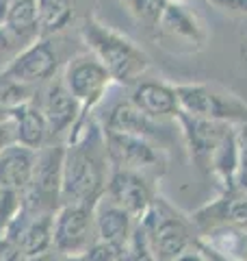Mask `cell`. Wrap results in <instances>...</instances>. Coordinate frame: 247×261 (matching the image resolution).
<instances>
[{"label":"cell","instance_id":"obj_23","mask_svg":"<svg viewBox=\"0 0 247 261\" xmlns=\"http://www.w3.org/2000/svg\"><path fill=\"white\" fill-rule=\"evenodd\" d=\"M22 209H24V194L0 185V233L7 231V226L22 214Z\"/></svg>","mask_w":247,"mask_h":261},{"label":"cell","instance_id":"obj_8","mask_svg":"<svg viewBox=\"0 0 247 261\" xmlns=\"http://www.w3.org/2000/svg\"><path fill=\"white\" fill-rule=\"evenodd\" d=\"M106 157L113 170H133V172H145L154 170L161 163V154L143 135L133 133H115V130H102Z\"/></svg>","mask_w":247,"mask_h":261},{"label":"cell","instance_id":"obj_26","mask_svg":"<svg viewBox=\"0 0 247 261\" xmlns=\"http://www.w3.org/2000/svg\"><path fill=\"white\" fill-rule=\"evenodd\" d=\"M123 250L117 244L104 242V240H96L91 246L82 252V259L85 261H119L123 259Z\"/></svg>","mask_w":247,"mask_h":261},{"label":"cell","instance_id":"obj_12","mask_svg":"<svg viewBox=\"0 0 247 261\" xmlns=\"http://www.w3.org/2000/svg\"><path fill=\"white\" fill-rule=\"evenodd\" d=\"M195 222L206 228H219V231H234L247 235V192H241L236 187L226 190L224 198L197 211Z\"/></svg>","mask_w":247,"mask_h":261},{"label":"cell","instance_id":"obj_31","mask_svg":"<svg viewBox=\"0 0 247 261\" xmlns=\"http://www.w3.org/2000/svg\"><path fill=\"white\" fill-rule=\"evenodd\" d=\"M15 142V130L11 120H0V152Z\"/></svg>","mask_w":247,"mask_h":261},{"label":"cell","instance_id":"obj_24","mask_svg":"<svg viewBox=\"0 0 247 261\" xmlns=\"http://www.w3.org/2000/svg\"><path fill=\"white\" fill-rule=\"evenodd\" d=\"M123 261H159V257L154 255L152 244L147 240L145 231L139 224H135V231L130 235V242L126 244L123 250Z\"/></svg>","mask_w":247,"mask_h":261},{"label":"cell","instance_id":"obj_30","mask_svg":"<svg viewBox=\"0 0 247 261\" xmlns=\"http://www.w3.org/2000/svg\"><path fill=\"white\" fill-rule=\"evenodd\" d=\"M0 261H26V252L22 250L18 242L3 238V242H0Z\"/></svg>","mask_w":247,"mask_h":261},{"label":"cell","instance_id":"obj_4","mask_svg":"<svg viewBox=\"0 0 247 261\" xmlns=\"http://www.w3.org/2000/svg\"><path fill=\"white\" fill-rule=\"evenodd\" d=\"M137 224L145 231L159 261L176 259L195 244L189 222L161 202V198H154L150 209L139 218Z\"/></svg>","mask_w":247,"mask_h":261},{"label":"cell","instance_id":"obj_10","mask_svg":"<svg viewBox=\"0 0 247 261\" xmlns=\"http://www.w3.org/2000/svg\"><path fill=\"white\" fill-rule=\"evenodd\" d=\"M104 196L121 209H126L135 220L141 218L154 202L150 183L141 172H133V170H113Z\"/></svg>","mask_w":247,"mask_h":261},{"label":"cell","instance_id":"obj_28","mask_svg":"<svg viewBox=\"0 0 247 261\" xmlns=\"http://www.w3.org/2000/svg\"><path fill=\"white\" fill-rule=\"evenodd\" d=\"M195 248L200 250V255L204 257V261H241V259H236L234 255H230V252L221 250L217 246H212L210 242L195 240Z\"/></svg>","mask_w":247,"mask_h":261},{"label":"cell","instance_id":"obj_36","mask_svg":"<svg viewBox=\"0 0 247 261\" xmlns=\"http://www.w3.org/2000/svg\"><path fill=\"white\" fill-rule=\"evenodd\" d=\"M61 261H85V259H82V255H68V257H63Z\"/></svg>","mask_w":247,"mask_h":261},{"label":"cell","instance_id":"obj_19","mask_svg":"<svg viewBox=\"0 0 247 261\" xmlns=\"http://www.w3.org/2000/svg\"><path fill=\"white\" fill-rule=\"evenodd\" d=\"M159 27L167 33V35L184 39V42H191L197 46H202V42H204V29H202V24L197 22L195 13H191L187 7L180 5L178 0H169L167 3V9H165Z\"/></svg>","mask_w":247,"mask_h":261},{"label":"cell","instance_id":"obj_22","mask_svg":"<svg viewBox=\"0 0 247 261\" xmlns=\"http://www.w3.org/2000/svg\"><path fill=\"white\" fill-rule=\"evenodd\" d=\"M30 85L0 74V120H11L13 111L33 100Z\"/></svg>","mask_w":247,"mask_h":261},{"label":"cell","instance_id":"obj_25","mask_svg":"<svg viewBox=\"0 0 247 261\" xmlns=\"http://www.w3.org/2000/svg\"><path fill=\"white\" fill-rule=\"evenodd\" d=\"M167 3L169 0H128L133 13L152 29L154 27L159 29L163 13H165V9H167Z\"/></svg>","mask_w":247,"mask_h":261},{"label":"cell","instance_id":"obj_3","mask_svg":"<svg viewBox=\"0 0 247 261\" xmlns=\"http://www.w3.org/2000/svg\"><path fill=\"white\" fill-rule=\"evenodd\" d=\"M63 144H46L35 154V168L24 192V209L30 214H56L63 205Z\"/></svg>","mask_w":247,"mask_h":261},{"label":"cell","instance_id":"obj_18","mask_svg":"<svg viewBox=\"0 0 247 261\" xmlns=\"http://www.w3.org/2000/svg\"><path fill=\"white\" fill-rule=\"evenodd\" d=\"M3 27L22 48L39 39L37 0H13L9 5Z\"/></svg>","mask_w":247,"mask_h":261},{"label":"cell","instance_id":"obj_20","mask_svg":"<svg viewBox=\"0 0 247 261\" xmlns=\"http://www.w3.org/2000/svg\"><path fill=\"white\" fill-rule=\"evenodd\" d=\"M102 130H115V133H133V135H152L156 126L152 124V118H147L145 113L139 111L133 100L117 102L109 111V116L104 120Z\"/></svg>","mask_w":247,"mask_h":261},{"label":"cell","instance_id":"obj_32","mask_svg":"<svg viewBox=\"0 0 247 261\" xmlns=\"http://www.w3.org/2000/svg\"><path fill=\"white\" fill-rule=\"evenodd\" d=\"M212 5L221 7L226 11H234V13H245L247 15V0H210Z\"/></svg>","mask_w":247,"mask_h":261},{"label":"cell","instance_id":"obj_6","mask_svg":"<svg viewBox=\"0 0 247 261\" xmlns=\"http://www.w3.org/2000/svg\"><path fill=\"white\" fill-rule=\"evenodd\" d=\"M111 74L102 65V61L91 55H78L68 63L65 68L63 83L72 92V96L80 102L82 113L94 109L102 100L106 89L111 85Z\"/></svg>","mask_w":247,"mask_h":261},{"label":"cell","instance_id":"obj_21","mask_svg":"<svg viewBox=\"0 0 247 261\" xmlns=\"http://www.w3.org/2000/svg\"><path fill=\"white\" fill-rule=\"evenodd\" d=\"M39 37H48L63 31L74 18L72 0H37Z\"/></svg>","mask_w":247,"mask_h":261},{"label":"cell","instance_id":"obj_1","mask_svg":"<svg viewBox=\"0 0 247 261\" xmlns=\"http://www.w3.org/2000/svg\"><path fill=\"white\" fill-rule=\"evenodd\" d=\"M109 157H106L104 133L96 126L82 128L80 120L70 130V144L65 146L63 159V205L94 207L106 192L109 183Z\"/></svg>","mask_w":247,"mask_h":261},{"label":"cell","instance_id":"obj_13","mask_svg":"<svg viewBox=\"0 0 247 261\" xmlns=\"http://www.w3.org/2000/svg\"><path fill=\"white\" fill-rule=\"evenodd\" d=\"M41 111L46 116L52 137H59L63 133H68V130H72L82 116L80 102L72 96V92L65 87V83H52L48 87Z\"/></svg>","mask_w":247,"mask_h":261},{"label":"cell","instance_id":"obj_27","mask_svg":"<svg viewBox=\"0 0 247 261\" xmlns=\"http://www.w3.org/2000/svg\"><path fill=\"white\" fill-rule=\"evenodd\" d=\"M20 50H22V46L7 33L5 27H0V65L7 68V63H9Z\"/></svg>","mask_w":247,"mask_h":261},{"label":"cell","instance_id":"obj_33","mask_svg":"<svg viewBox=\"0 0 247 261\" xmlns=\"http://www.w3.org/2000/svg\"><path fill=\"white\" fill-rule=\"evenodd\" d=\"M61 259H63V255L56 248L35 252V255H26V261H61Z\"/></svg>","mask_w":247,"mask_h":261},{"label":"cell","instance_id":"obj_29","mask_svg":"<svg viewBox=\"0 0 247 261\" xmlns=\"http://www.w3.org/2000/svg\"><path fill=\"white\" fill-rule=\"evenodd\" d=\"M236 148H238V166L241 172L247 178V116L238 122L236 128Z\"/></svg>","mask_w":247,"mask_h":261},{"label":"cell","instance_id":"obj_7","mask_svg":"<svg viewBox=\"0 0 247 261\" xmlns=\"http://www.w3.org/2000/svg\"><path fill=\"white\" fill-rule=\"evenodd\" d=\"M180 111L197 118L241 122L247 116V107L230 96H221L206 85H176Z\"/></svg>","mask_w":247,"mask_h":261},{"label":"cell","instance_id":"obj_17","mask_svg":"<svg viewBox=\"0 0 247 261\" xmlns=\"http://www.w3.org/2000/svg\"><path fill=\"white\" fill-rule=\"evenodd\" d=\"M11 122H13L15 142L18 144L33 150H39L41 146H46L48 137H50V128H48V122L41 107H37L33 100L15 109Z\"/></svg>","mask_w":247,"mask_h":261},{"label":"cell","instance_id":"obj_2","mask_svg":"<svg viewBox=\"0 0 247 261\" xmlns=\"http://www.w3.org/2000/svg\"><path fill=\"white\" fill-rule=\"evenodd\" d=\"M82 37L91 53L102 61V65L109 70L113 81L121 85H135L139 76L143 74L150 65L147 55L137 48L130 39H126L119 33L102 27L96 20H87L82 27Z\"/></svg>","mask_w":247,"mask_h":261},{"label":"cell","instance_id":"obj_16","mask_svg":"<svg viewBox=\"0 0 247 261\" xmlns=\"http://www.w3.org/2000/svg\"><path fill=\"white\" fill-rule=\"evenodd\" d=\"M35 154L37 150L26 148L18 142H13L11 146L0 152V185L11 187L18 192H26L33 168H35Z\"/></svg>","mask_w":247,"mask_h":261},{"label":"cell","instance_id":"obj_34","mask_svg":"<svg viewBox=\"0 0 247 261\" xmlns=\"http://www.w3.org/2000/svg\"><path fill=\"white\" fill-rule=\"evenodd\" d=\"M171 261H204V257L200 255V250H184L182 255H178L176 259H171Z\"/></svg>","mask_w":247,"mask_h":261},{"label":"cell","instance_id":"obj_37","mask_svg":"<svg viewBox=\"0 0 247 261\" xmlns=\"http://www.w3.org/2000/svg\"><path fill=\"white\" fill-rule=\"evenodd\" d=\"M119 261H123V259H119Z\"/></svg>","mask_w":247,"mask_h":261},{"label":"cell","instance_id":"obj_14","mask_svg":"<svg viewBox=\"0 0 247 261\" xmlns=\"http://www.w3.org/2000/svg\"><path fill=\"white\" fill-rule=\"evenodd\" d=\"M94 218H96L98 240H104L126 248V244L130 242V235L135 231V218L126 209H121L111 198L102 196L94 205Z\"/></svg>","mask_w":247,"mask_h":261},{"label":"cell","instance_id":"obj_35","mask_svg":"<svg viewBox=\"0 0 247 261\" xmlns=\"http://www.w3.org/2000/svg\"><path fill=\"white\" fill-rule=\"evenodd\" d=\"M9 0H0V27L5 24V18H7V11H9Z\"/></svg>","mask_w":247,"mask_h":261},{"label":"cell","instance_id":"obj_11","mask_svg":"<svg viewBox=\"0 0 247 261\" xmlns=\"http://www.w3.org/2000/svg\"><path fill=\"white\" fill-rule=\"evenodd\" d=\"M176 118L180 124H182L187 144H189V148H191L195 161L200 163V166H210L212 154H215L217 146L224 142V137L230 133L232 122L197 118V116H189L184 111H178Z\"/></svg>","mask_w":247,"mask_h":261},{"label":"cell","instance_id":"obj_9","mask_svg":"<svg viewBox=\"0 0 247 261\" xmlns=\"http://www.w3.org/2000/svg\"><path fill=\"white\" fill-rule=\"evenodd\" d=\"M56 70H59V55H56L52 42L39 37L33 44L24 46L22 50L7 63L3 74L20 81V83L35 85V83L50 81L56 74Z\"/></svg>","mask_w":247,"mask_h":261},{"label":"cell","instance_id":"obj_15","mask_svg":"<svg viewBox=\"0 0 247 261\" xmlns=\"http://www.w3.org/2000/svg\"><path fill=\"white\" fill-rule=\"evenodd\" d=\"M130 100H133V105L139 111L145 113V116L152 118V120L176 116L180 111L176 89L171 85L159 83V81H143V83H137L133 94H130Z\"/></svg>","mask_w":247,"mask_h":261},{"label":"cell","instance_id":"obj_5","mask_svg":"<svg viewBox=\"0 0 247 261\" xmlns=\"http://www.w3.org/2000/svg\"><path fill=\"white\" fill-rule=\"evenodd\" d=\"M98 240L94 207L65 202L56 209L52 222V246L68 255H82Z\"/></svg>","mask_w":247,"mask_h":261}]
</instances>
